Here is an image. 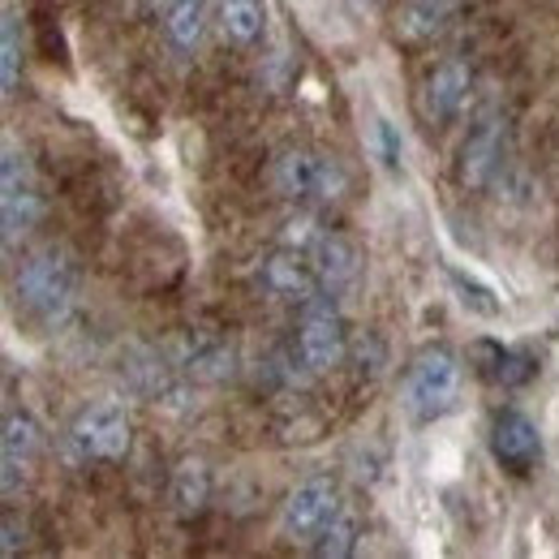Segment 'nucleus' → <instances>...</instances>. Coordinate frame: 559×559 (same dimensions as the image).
Returning <instances> with one entry per match:
<instances>
[{"mask_svg":"<svg viewBox=\"0 0 559 559\" xmlns=\"http://www.w3.org/2000/svg\"><path fill=\"white\" fill-rule=\"evenodd\" d=\"M78 288H82V276H78V263L66 246H44V250L26 254L13 276L17 306L44 332H57L70 323V314L78 310Z\"/></svg>","mask_w":559,"mask_h":559,"instance_id":"f257e3e1","label":"nucleus"},{"mask_svg":"<svg viewBox=\"0 0 559 559\" xmlns=\"http://www.w3.org/2000/svg\"><path fill=\"white\" fill-rule=\"evenodd\" d=\"M267 177L272 190L288 203H336L349 190V173L319 151H280Z\"/></svg>","mask_w":559,"mask_h":559,"instance_id":"f03ea898","label":"nucleus"},{"mask_svg":"<svg viewBox=\"0 0 559 559\" xmlns=\"http://www.w3.org/2000/svg\"><path fill=\"white\" fill-rule=\"evenodd\" d=\"M461 405V357L452 349H426L405 374V414L439 421Z\"/></svg>","mask_w":559,"mask_h":559,"instance_id":"7ed1b4c3","label":"nucleus"},{"mask_svg":"<svg viewBox=\"0 0 559 559\" xmlns=\"http://www.w3.org/2000/svg\"><path fill=\"white\" fill-rule=\"evenodd\" d=\"M293 345L301 353V361L310 366V374H328L349 357V328H345V314L328 288L301 306V323H297Z\"/></svg>","mask_w":559,"mask_h":559,"instance_id":"20e7f679","label":"nucleus"},{"mask_svg":"<svg viewBox=\"0 0 559 559\" xmlns=\"http://www.w3.org/2000/svg\"><path fill=\"white\" fill-rule=\"evenodd\" d=\"M66 448L73 461L91 465V461H121L130 452V418L117 401H95L86 409H78L66 430Z\"/></svg>","mask_w":559,"mask_h":559,"instance_id":"39448f33","label":"nucleus"},{"mask_svg":"<svg viewBox=\"0 0 559 559\" xmlns=\"http://www.w3.org/2000/svg\"><path fill=\"white\" fill-rule=\"evenodd\" d=\"M44 215V194H39V177L26 151L4 146L0 159V219H4V246H17Z\"/></svg>","mask_w":559,"mask_h":559,"instance_id":"423d86ee","label":"nucleus"},{"mask_svg":"<svg viewBox=\"0 0 559 559\" xmlns=\"http://www.w3.org/2000/svg\"><path fill=\"white\" fill-rule=\"evenodd\" d=\"M121 379H126V388L139 401H146V405L186 409V401H190V379L177 370V361L168 357V349L134 345V349L121 357Z\"/></svg>","mask_w":559,"mask_h":559,"instance_id":"0eeeda50","label":"nucleus"},{"mask_svg":"<svg viewBox=\"0 0 559 559\" xmlns=\"http://www.w3.org/2000/svg\"><path fill=\"white\" fill-rule=\"evenodd\" d=\"M336 508H341L336 483L328 474H314V478H306V483H297V487L288 490V499L280 508V525H284L288 538L314 543L323 534V525L336 516Z\"/></svg>","mask_w":559,"mask_h":559,"instance_id":"6e6552de","label":"nucleus"},{"mask_svg":"<svg viewBox=\"0 0 559 559\" xmlns=\"http://www.w3.org/2000/svg\"><path fill=\"white\" fill-rule=\"evenodd\" d=\"M190 383H224L237 374V349L211 332H186L164 345Z\"/></svg>","mask_w":559,"mask_h":559,"instance_id":"1a4fd4ad","label":"nucleus"},{"mask_svg":"<svg viewBox=\"0 0 559 559\" xmlns=\"http://www.w3.org/2000/svg\"><path fill=\"white\" fill-rule=\"evenodd\" d=\"M259 284H263L267 297H276L284 306H306V301H314L323 293V280L314 272L310 254L288 250V246L259 263Z\"/></svg>","mask_w":559,"mask_h":559,"instance_id":"9d476101","label":"nucleus"},{"mask_svg":"<svg viewBox=\"0 0 559 559\" xmlns=\"http://www.w3.org/2000/svg\"><path fill=\"white\" fill-rule=\"evenodd\" d=\"M469 86H474L469 66H465L461 57H448L443 66H435V70L426 73V82H421V95H418L421 117H426L430 126L456 121L461 108H465V99H469Z\"/></svg>","mask_w":559,"mask_h":559,"instance_id":"9b49d317","label":"nucleus"},{"mask_svg":"<svg viewBox=\"0 0 559 559\" xmlns=\"http://www.w3.org/2000/svg\"><path fill=\"white\" fill-rule=\"evenodd\" d=\"M0 448H4V474H0V483H4V495H13L17 487L31 483V469H35V461H39V452H44V426L31 418V414L13 409V414L4 418V439H0Z\"/></svg>","mask_w":559,"mask_h":559,"instance_id":"f8f14e48","label":"nucleus"},{"mask_svg":"<svg viewBox=\"0 0 559 559\" xmlns=\"http://www.w3.org/2000/svg\"><path fill=\"white\" fill-rule=\"evenodd\" d=\"M490 452H495V461H499L503 469H512V474H530V469L543 461V435H538V426L525 418V414L508 409V414L495 418Z\"/></svg>","mask_w":559,"mask_h":559,"instance_id":"ddd939ff","label":"nucleus"},{"mask_svg":"<svg viewBox=\"0 0 559 559\" xmlns=\"http://www.w3.org/2000/svg\"><path fill=\"white\" fill-rule=\"evenodd\" d=\"M503 164V121L499 117H483L478 130L465 139L461 151V181L469 190H487Z\"/></svg>","mask_w":559,"mask_h":559,"instance_id":"4468645a","label":"nucleus"},{"mask_svg":"<svg viewBox=\"0 0 559 559\" xmlns=\"http://www.w3.org/2000/svg\"><path fill=\"white\" fill-rule=\"evenodd\" d=\"M310 263H314V272L323 280V288L336 293V288H345V284L357 280V272H361V250L353 246L349 237H341V233H323L319 246L310 250Z\"/></svg>","mask_w":559,"mask_h":559,"instance_id":"2eb2a0df","label":"nucleus"},{"mask_svg":"<svg viewBox=\"0 0 559 559\" xmlns=\"http://www.w3.org/2000/svg\"><path fill=\"white\" fill-rule=\"evenodd\" d=\"M168 503L181 521H194L203 516L211 503V469L207 461L199 456H186L177 469H173V483H168Z\"/></svg>","mask_w":559,"mask_h":559,"instance_id":"dca6fc26","label":"nucleus"},{"mask_svg":"<svg viewBox=\"0 0 559 559\" xmlns=\"http://www.w3.org/2000/svg\"><path fill=\"white\" fill-rule=\"evenodd\" d=\"M164 35H168V44L181 57L199 52V44L207 35V0H168V9H164Z\"/></svg>","mask_w":559,"mask_h":559,"instance_id":"f3484780","label":"nucleus"},{"mask_svg":"<svg viewBox=\"0 0 559 559\" xmlns=\"http://www.w3.org/2000/svg\"><path fill=\"white\" fill-rule=\"evenodd\" d=\"M461 0H405L401 4V17H396V35L418 44V39H430L435 31H443L452 22Z\"/></svg>","mask_w":559,"mask_h":559,"instance_id":"a211bd4d","label":"nucleus"},{"mask_svg":"<svg viewBox=\"0 0 559 559\" xmlns=\"http://www.w3.org/2000/svg\"><path fill=\"white\" fill-rule=\"evenodd\" d=\"M267 26V4L263 0H219V35L237 48L254 44Z\"/></svg>","mask_w":559,"mask_h":559,"instance_id":"6ab92c4d","label":"nucleus"},{"mask_svg":"<svg viewBox=\"0 0 559 559\" xmlns=\"http://www.w3.org/2000/svg\"><path fill=\"white\" fill-rule=\"evenodd\" d=\"M357 538H361V516H357V508L341 503L336 516L323 525V534L310 543V551L319 559H345L357 551Z\"/></svg>","mask_w":559,"mask_h":559,"instance_id":"aec40b11","label":"nucleus"},{"mask_svg":"<svg viewBox=\"0 0 559 559\" xmlns=\"http://www.w3.org/2000/svg\"><path fill=\"white\" fill-rule=\"evenodd\" d=\"M474 353L483 357V374H487L490 383H503V388H516V383H525V379L538 370L530 353L503 349V345H490V341H483Z\"/></svg>","mask_w":559,"mask_h":559,"instance_id":"412c9836","label":"nucleus"},{"mask_svg":"<svg viewBox=\"0 0 559 559\" xmlns=\"http://www.w3.org/2000/svg\"><path fill=\"white\" fill-rule=\"evenodd\" d=\"M448 284L456 288V297H461V306L469 310V314H483V319H499V310H503V301H499V293L483 284L478 276H469V272H461V267H448Z\"/></svg>","mask_w":559,"mask_h":559,"instance_id":"4be33fe9","label":"nucleus"},{"mask_svg":"<svg viewBox=\"0 0 559 559\" xmlns=\"http://www.w3.org/2000/svg\"><path fill=\"white\" fill-rule=\"evenodd\" d=\"M17 78H22V35H17V17L4 9V22H0V86H4V95L17 91Z\"/></svg>","mask_w":559,"mask_h":559,"instance_id":"5701e85b","label":"nucleus"},{"mask_svg":"<svg viewBox=\"0 0 559 559\" xmlns=\"http://www.w3.org/2000/svg\"><path fill=\"white\" fill-rule=\"evenodd\" d=\"M328 228L319 224V215H310V211H297V215H288L284 219V228H280V241L288 246V250H301V254H310L314 246H319V237H323Z\"/></svg>","mask_w":559,"mask_h":559,"instance_id":"b1692460","label":"nucleus"},{"mask_svg":"<svg viewBox=\"0 0 559 559\" xmlns=\"http://www.w3.org/2000/svg\"><path fill=\"white\" fill-rule=\"evenodd\" d=\"M374 151H379V164L388 173H401V164H405V139H401V130L388 117L374 121Z\"/></svg>","mask_w":559,"mask_h":559,"instance_id":"393cba45","label":"nucleus"},{"mask_svg":"<svg viewBox=\"0 0 559 559\" xmlns=\"http://www.w3.org/2000/svg\"><path fill=\"white\" fill-rule=\"evenodd\" d=\"M22 547H26V525H17L13 512H4V543H0V551H4V559H13Z\"/></svg>","mask_w":559,"mask_h":559,"instance_id":"a878e982","label":"nucleus"},{"mask_svg":"<svg viewBox=\"0 0 559 559\" xmlns=\"http://www.w3.org/2000/svg\"><path fill=\"white\" fill-rule=\"evenodd\" d=\"M361 4H374V0H361Z\"/></svg>","mask_w":559,"mask_h":559,"instance_id":"bb28decb","label":"nucleus"}]
</instances>
